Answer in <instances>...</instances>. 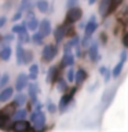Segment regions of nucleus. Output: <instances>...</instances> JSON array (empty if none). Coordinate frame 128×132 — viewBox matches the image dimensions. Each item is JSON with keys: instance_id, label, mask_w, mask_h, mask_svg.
Here are the masks:
<instances>
[{"instance_id": "1", "label": "nucleus", "mask_w": 128, "mask_h": 132, "mask_svg": "<svg viewBox=\"0 0 128 132\" xmlns=\"http://www.w3.org/2000/svg\"><path fill=\"white\" fill-rule=\"evenodd\" d=\"M30 120H32V122L35 124V128H36L37 131H39V129H43V127H44V124H45V116H44L43 111L37 110L36 113L32 114Z\"/></svg>"}, {"instance_id": "36", "label": "nucleus", "mask_w": 128, "mask_h": 132, "mask_svg": "<svg viewBox=\"0 0 128 132\" xmlns=\"http://www.w3.org/2000/svg\"><path fill=\"white\" fill-rule=\"evenodd\" d=\"M4 22H6V18H3V16H2V18H0V28L4 25Z\"/></svg>"}, {"instance_id": "32", "label": "nucleus", "mask_w": 128, "mask_h": 132, "mask_svg": "<svg viewBox=\"0 0 128 132\" xmlns=\"http://www.w3.org/2000/svg\"><path fill=\"white\" fill-rule=\"evenodd\" d=\"M33 40H35L36 43H40V41L43 40V36H41L40 33H36V35H35V37H33Z\"/></svg>"}, {"instance_id": "13", "label": "nucleus", "mask_w": 128, "mask_h": 132, "mask_svg": "<svg viewBox=\"0 0 128 132\" xmlns=\"http://www.w3.org/2000/svg\"><path fill=\"white\" fill-rule=\"evenodd\" d=\"M57 73H58V68H57V66H51V69H50L48 73H47V81L48 82H54V81H55Z\"/></svg>"}, {"instance_id": "8", "label": "nucleus", "mask_w": 128, "mask_h": 132, "mask_svg": "<svg viewBox=\"0 0 128 132\" xmlns=\"http://www.w3.org/2000/svg\"><path fill=\"white\" fill-rule=\"evenodd\" d=\"M74 91H76V89H73L70 94H66V95H63V96H62L61 103H59V109H61V111H63V110L66 109V107H68V105L70 103V101H72V98H73Z\"/></svg>"}, {"instance_id": "33", "label": "nucleus", "mask_w": 128, "mask_h": 132, "mask_svg": "<svg viewBox=\"0 0 128 132\" xmlns=\"http://www.w3.org/2000/svg\"><path fill=\"white\" fill-rule=\"evenodd\" d=\"M8 81V76H7V74H4V76H3V80H2V82H0V85H2V87H4V85H6V82Z\"/></svg>"}, {"instance_id": "9", "label": "nucleus", "mask_w": 128, "mask_h": 132, "mask_svg": "<svg viewBox=\"0 0 128 132\" xmlns=\"http://www.w3.org/2000/svg\"><path fill=\"white\" fill-rule=\"evenodd\" d=\"M26 82H28V77H26V74H23V73H21L18 78H17V82H15V88L21 91V89H23L25 87H26Z\"/></svg>"}, {"instance_id": "24", "label": "nucleus", "mask_w": 128, "mask_h": 132, "mask_svg": "<svg viewBox=\"0 0 128 132\" xmlns=\"http://www.w3.org/2000/svg\"><path fill=\"white\" fill-rule=\"evenodd\" d=\"M25 101H26V96H25L23 94H19V95H17V98H15V105H23Z\"/></svg>"}, {"instance_id": "6", "label": "nucleus", "mask_w": 128, "mask_h": 132, "mask_svg": "<svg viewBox=\"0 0 128 132\" xmlns=\"http://www.w3.org/2000/svg\"><path fill=\"white\" fill-rule=\"evenodd\" d=\"M50 32H51V25H50V21L48 19H43L40 22V35L45 37V36H48L50 35Z\"/></svg>"}, {"instance_id": "12", "label": "nucleus", "mask_w": 128, "mask_h": 132, "mask_svg": "<svg viewBox=\"0 0 128 132\" xmlns=\"http://www.w3.org/2000/svg\"><path fill=\"white\" fill-rule=\"evenodd\" d=\"M12 96V88H4L2 91V94H0V102H7L8 99Z\"/></svg>"}, {"instance_id": "14", "label": "nucleus", "mask_w": 128, "mask_h": 132, "mask_svg": "<svg viewBox=\"0 0 128 132\" xmlns=\"http://www.w3.org/2000/svg\"><path fill=\"white\" fill-rule=\"evenodd\" d=\"M11 56V48L8 47V45H4L2 48V51H0V58H2L3 61H8Z\"/></svg>"}, {"instance_id": "18", "label": "nucleus", "mask_w": 128, "mask_h": 132, "mask_svg": "<svg viewBox=\"0 0 128 132\" xmlns=\"http://www.w3.org/2000/svg\"><path fill=\"white\" fill-rule=\"evenodd\" d=\"M66 35V25H63V26H59L57 29V32H55V40L59 43V41L62 40V37H63Z\"/></svg>"}, {"instance_id": "23", "label": "nucleus", "mask_w": 128, "mask_h": 132, "mask_svg": "<svg viewBox=\"0 0 128 132\" xmlns=\"http://www.w3.org/2000/svg\"><path fill=\"white\" fill-rule=\"evenodd\" d=\"M123 65H124V62L120 61V63H117V65L114 66V69H113V77H118L120 76V73H121V70H123Z\"/></svg>"}, {"instance_id": "29", "label": "nucleus", "mask_w": 128, "mask_h": 132, "mask_svg": "<svg viewBox=\"0 0 128 132\" xmlns=\"http://www.w3.org/2000/svg\"><path fill=\"white\" fill-rule=\"evenodd\" d=\"M66 76H68V81H73L74 80V72H73L72 68L68 70V74H66Z\"/></svg>"}, {"instance_id": "22", "label": "nucleus", "mask_w": 128, "mask_h": 132, "mask_svg": "<svg viewBox=\"0 0 128 132\" xmlns=\"http://www.w3.org/2000/svg\"><path fill=\"white\" fill-rule=\"evenodd\" d=\"M36 94H37V87L35 84L29 85V95H30L32 102H36Z\"/></svg>"}, {"instance_id": "3", "label": "nucleus", "mask_w": 128, "mask_h": 132, "mask_svg": "<svg viewBox=\"0 0 128 132\" xmlns=\"http://www.w3.org/2000/svg\"><path fill=\"white\" fill-rule=\"evenodd\" d=\"M57 52H58V50H57L55 45H45L43 48V54H41V55H43V59L45 62H50L51 59L55 58Z\"/></svg>"}, {"instance_id": "15", "label": "nucleus", "mask_w": 128, "mask_h": 132, "mask_svg": "<svg viewBox=\"0 0 128 132\" xmlns=\"http://www.w3.org/2000/svg\"><path fill=\"white\" fill-rule=\"evenodd\" d=\"M85 78H87V73L84 70H77V73H74V81H76L77 84H81Z\"/></svg>"}, {"instance_id": "35", "label": "nucleus", "mask_w": 128, "mask_h": 132, "mask_svg": "<svg viewBox=\"0 0 128 132\" xmlns=\"http://www.w3.org/2000/svg\"><path fill=\"white\" fill-rule=\"evenodd\" d=\"M48 110L51 111V113H54V111H55V105H54V103H50V105H48Z\"/></svg>"}, {"instance_id": "2", "label": "nucleus", "mask_w": 128, "mask_h": 132, "mask_svg": "<svg viewBox=\"0 0 128 132\" xmlns=\"http://www.w3.org/2000/svg\"><path fill=\"white\" fill-rule=\"evenodd\" d=\"M81 15H83V12L80 8H77V7H70L69 8V11H68V14H66V23H73V22H77L78 19L81 18Z\"/></svg>"}, {"instance_id": "21", "label": "nucleus", "mask_w": 128, "mask_h": 132, "mask_svg": "<svg viewBox=\"0 0 128 132\" xmlns=\"http://www.w3.org/2000/svg\"><path fill=\"white\" fill-rule=\"evenodd\" d=\"M37 8L40 10V12H47L48 11V2L47 0H39L37 2Z\"/></svg>"}, {"instance_id": "26", "label": "nucleus", "mask_w": 128, "mask_h": 132, "mask_svg": "<svg viewBox=\"0 0 128 132\" xmlns=\"http://www.w3.org/2000/svg\"><path fill=\"white\" fill-rule=\"evenodd\" d=\"M37 70H39V68H37V65H33V66H30V74H29V77H30L32 80H35V78H36Z\"/></svg>"}, {"instance_id": "16", "label": "nucleus", "mask_w": 128, "mask_h": 132, "mask_svg": "<svg viewBox=\"0 0 128 132\" xmlns=\"http://www.w3.org/2000/svg\"><path fill=\"white\" fill-rule=\"evenodd\" d=\"M26 26L29 30H35V29L39 26V22H37V19L30 14V18H28V22H26Z\"/></svg>"}, {"instance_id": "34", "label": "nucleus", "mask_w": 128, "mask_h": 132, "mask_svg": "<svg viewBox=\"0 0 128 132\" xmlns=\"http://www.w3.org/2000/svg\"><path fill=\"white\" fill-rule=\"evenodd\" d=\"M59 89L61 91H65L66 89V84H65V81H62V80H59Z\"/></svg>"}, {"instance_id": "5", "label": "nucleus", "mask_w": 128, "mask_h": 132, "mask_svg": "<svg viewBox=\"0 0 128 132\" xmlns=\"http://www.w3.org/2000/svg\"><path fill=\"white\" fill-rule=\"evenodd\" d=\"M110 6H111V0H102L99 4V12L102 16H106L110 12Z\"/></svg>"}, {"instance_id": "17", "label": "nucleus", "mask_w": 128, "mask_h": 132, "mask_svg": "<svg viewBox=\"0 0 128 132\" xmlns=\"http://www.w3.org/2000/svg\"><path fill=\"white\" fill-rule=\"evenodd\" d=\"M29 3H30V0H22V3H21V7H19L18 12H17V14L14 15V21H17L18 18H21V15H22V11L29 6Z\"/></svg>"}, {"instance_id": "20", "label": "nucleus", "mask_w": 128, "mask_h": 132, "mask_svg": "<svg viewBox=\"0 0 128 132\" xmlns=\"http://www.w3.org/2000/svg\"><path fill=\"white\" fill-rule=\"evenodd\" d=\"M23 52L25 50L22 48V45L18 44L17 45V62L18 63H23Z\"/></svg>"}, {"instance_id": "30", "label": "nucleus", "mask_w": 128, "mask_h": 132, "mask_svg": "<svg viewBox=\"0 0 128 132\" xmlns=\"http://www.w3.org/2000/svg\"><path fill=\"white\" fill-rule=\"evenodd\" d=\"M121 2H123V0H111V6H110V11H111V10H114V8L117 7V6H120V4H121Z\"/></svg>"}, {"instance_id": "31", "label": "nucleus", "mask_w": 128, "mask_h": 132, "mask_svg": "<svg viewBox=\"0 0 128 132\" xmlns=\"http://www.w3.org/2000/svg\"><path fill=\"white\" fill-rule=\"evenodd\" d=\"M6 121H7V117L4 114H0V128H2L4 124H6Z\"/></svg>"}, {"instance_id": "11", "label": "nucleus", "mask_w": 128, "mask_h": 132, "mask_svg": "<svg viewBox=\"0 0 128 132\" xmlns=\"http://www.w3.org/2000/svg\"><path fill=\"white\" fill-rule=\"evenodd\" d=\"M97 26H98V23H97V21H95V18H91L90 22L85 25V35H87V36H91V35L95 32Z\"/></svg>"}, {"instance_id": "19", "label": "nucleus", "mask_w": 128, "mask_h": 132, "mask_svg": "<svg viewBox=\"0 0 128 132\" xmlns=\"http://www.w3.org/2000/svg\"><path fill=\"white\" fill-rule=\"evenodd\" d=\"M90 58H91V61H97L98 59V45H97V43H92V45H91Z\"/></svg>"}, {"instance_id": "25", "label": "nucleus", "mask_w": 128, "mask_h": 132, "mask_svg": "<svg viewBox=\"0 0 128 132\" xmlns=\"http://www.w3.org/2000/svg\"><path fill=\"white\" fill-rule=\"evenodd\" d=\"M33 59V54L30 51H25L23 52V63H28Z\"/></svg>"}, {"instance_id": "10", "label": "nucleus", "mask_w": 128, "mask_h": 132, "mask_svg": "<svg viewBox=\"0 0 128 132\" xmlns=\"http://www.w3.org/2000/svg\"><path fill=\"white\" fill-rule=\"evenodd\" d=\"M114 92H116V89L114 88H110V89H107L105 94H103V96H102V103L105 106H107L109 103L111 102V99H113L114 96Z\"/></svg>"}, {"instance_id": "27", "label": "nucleus", "mask_w": 128, "mask_h": 132, "mask_svg": "<svg viewBox=\"0 0 128 132\" xmlns=\"http://www.w3.org/2000/svg\"><path fill=\"white\" fill-rule=\"evenodd\" d=\"M25 116H26V111H25V110H19V111H17V113H15L14 117H15L17 120H23Z\"/></svg>"}, {"instance_id": "7", "label": "nucleus", "mask_w": 128, "mask_h": 132, "mask_svg": "<svg viewBox=\"0 0 128 132\" xmlns=\"http://www.w3.org/2000/svg\"><path fill=\"white\" fill-rule=\"evenodd\" d=\"M12 129L17 131V132H22V131L30 129V125H29L26 121H23V120H18V121H15V124L12 125Z\"/></svg>"}, {"instance_id": "4", "label": "nucleus", "mask_w": 128, "mask_h": 132, "mask_svg": "<svg viewBox=\"0 0 128 132\" xmlns=\"http://www.w3.org/2000/svg\"><path fill=\"white\" fill-rule=\"evenodd\" d=\"M70 44L68 43V45L65 47V56H63V59H62L61 62V65H63V66H70V65H73V62H74V56H73V54L70 52Z\"/></svg>"}, {"instance_id": "28", "label": "nucleus", "mask_w": 128, "mask_h": 132, "mask_svg": "<svg viewBox=\"0 0 128 132\" xmlns=\"http://www.w3.org/2000/svg\"><path fill=\"white\" fill-rule=\"evenodd\" d=\"M101 73L105 76V81H109L110 80V74H109V70L106 68H101Z\"/></svg>"}]
</instances>
